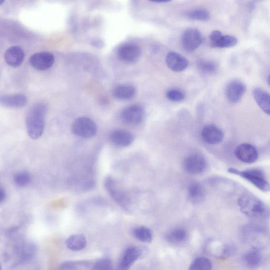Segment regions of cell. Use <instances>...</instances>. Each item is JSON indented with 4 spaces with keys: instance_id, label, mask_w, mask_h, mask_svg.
I'll return each instance as SVG.
<instances>
[{
    "instance_id": "obj_1",
    "label": "cell",
    "mask_w": 270,
    "mask_h": 270,
    "mask_svg": "<svg viewBox=\"0 0 270 270\" xmlns=\"http://www.w3.org/2000/svg\"><path fill=\"white\" fill-rule=\"evenodd\" d=\"M47 109L46 104L43 102L36 103L29 109L26 118V128L31 138L37 139L43 135Z\"/></svg>"
},
{
    "instance_id": "obj_2",
    "label": "cell",
    "mask_w": 270,
    "mask_h": 270,
    "mask_svg": "<svg viewBox=\"0 0 270 270\" xmlns=\"http://www.w3.org/2000/svg\"><path fill=\"white\" fill-rule=\"evenodd\" d=\"M241 212L250 218H263L268 214L263 202L258 198L250 194L241 196L238 200Z\"/></svg>"
},
{
    "instance_id": "obj_3",
    "label": "cell",
    "mask_w": 270,
    "mask_h": 270,
    "mask_svg": "<svg viewBox=\"0 0 270 270\" xmlns=\"http://www.w3.org/2000/svg\"><path fill=\"white\" fill-rule=\"evenodd\" d=\"M228 172L246 179L262 191H270V183L267 181L264 173L260 169H253L247 171H240L234 168H230L228 170Z\"/></svg>"
},
{
    "instance_id": "obj_4",
    "label": "cell",
    "mask_w": 270,
    "mask_h": 270,
    "mask_svg": "<svg viewBox=\"0 0 270 270\" xmlns=\"http://www.w3.org/2000/svg\"><path fill=\"white\" fill-rule=\"evenodd\" d=\"M71 131L73 134L77 137L90 139L96 135L97 127L92 119L81 117L74 121L71 126Z\"/></svg>"
},
{
    "instance_id": "obj_5",
    "label": "cell",
    "mask_w": 270,
    "mask_h": 270,
    "mask_svg": "<svg viewBox=\"0 0 270 270\" xmlns=\"http://www.w3.org/2000/svg\"><path fill=\"white\" fill-rule=\"evenodd\" d=\"M105 187L111 198L124 210L129 209L130 201L126 192L121 188L111 176H108L105 179Z\"/></svg>"
},
{
    "instance_id": "obj_6",
    "label": "cell",
    "mask_w": 270,
    "mask_h": 270,
    "mask_svg": "<svg viewBox=\"0 0 270 270\" xmlns=\"http://www.w3.org/2000/svg\"><path fill=\"white\" fill-rule=\"evenodd\" d=\"M145 118V110L139 105H133L125 108L121 113L122 121L128 125H138Z\"/></svg>"
},
{
    "instance_id": "obj_7",
    "label": "cell",
    "mask_w": 270,
    "mask_h": 270,
    "mask_svg": "<svg viewBox=\"0 0 270 270\" xmlns=\"http://www.w3.org/2000/svg\"><path fill=\"white\" fill-rule=\"evenodd\" d=\"M203 41L201 32L195 28L186 29L182 36V46L188 52H191L198 48L202 44Z\"/></svg>"
},
{
    "instance_id": "obj_8",
    "label": "cell",
    "mask_w": 270,
    "mask_h": 270,
    "mask_svg": "<svg viewBox=\"0 0 270 270\" xmlns=\"http://www.w3.org/2000/svg\"><path fill=\"white\" fill-rule=\"evenodd\" d=\"M140 47L135 44L126 43L122 45L117 51L119 58L126 63H134L141 56Z\"/></svg>"
},
{
    "instance_id": "obj_9",
    "label": "cell",
    "mask_w": 270,
    "mask_h": 270,
    "mask_svg": "<svg viewBox=\"0 0 270 270\" xmlns=\"http://www.w3.org/2000/svg\"><path fill=\"white\" fill-rule=\"evenodd\" d=\"M207 167V161L199 153L191 154L184 161V168L189 174L198 175L204 172Z\"/></svg>"
},
{
    "instance_id": "obj_10",
    "label": "cell",
    "mask_w": 270,
    "mask_h": 270,
    "mask_svg": "<svg viewBox=\"0 0 270 270\" xmlns=\"http://www.w3.org/2000/svg\"><path fill=\"white\" fill-rule=\"evenodd\" d=\"M55 57L48 52H41L33 54L29 59L31 66L34 69L44 71L50 69L54 65Z\"/></svg>"
},
{
    "instance_id": "obj_11",
    "label": "cell",
    "mask_w": 270,
    "mask_h": 270,
    "mask_svg": "<svg viewBox=\"0 0 270 270\" xmlns=\"http://www.w3.org/2000/svg\"><path fill=\"white\" fill-rule=\"evenodd\" d=\"M235 156L240 161L247 164L254 163L259 158L258 150L250 144L239 145L235 150Z\"/></svg>"
},
{
    "instance_id": "obj_12",
    "label": "cell",
    "mask_w": 270,
    "mask_h": 270,
    "mask_svg": "<svg viewBox=\"0 0 270 270\" xmlns=\"http://www.w3.org/2000/svg\"><path fill=\"white\" fill-rule=\"evenodd\" d=\"M202 137L205 142L210 145H217L222 142L224 139L223 131L214 125L205 126L201 133Z\"/></svg>"
},
{
    "instance_id": "obj_13",
    "label": "cell",
    "mask_w": 270,
    "mask_h": 270,
    "mask_svg": "<svg viewBox=\"0 0 270 270\" xmlns=\"http://www.w3.org/2000/svg\"><path fill=\"white\" fill-rule=\"evenodd\" d=\"M247 87L240 81L230 82L226 89V96L227 100L233 104H237L246 92Z\"/></svg>"
},
{
    "instance_id": "obj_14",
    "label": "cell",
    "mask_w": 270,
    "mask_h": 270,
    "mask_svg": "<svg viewBox=\"0 0 270 270\" xmlns=\"http://www.w3.org/2000/svg\"><path fill=\"white\" fill-rule=\"evenodd\" d=\"M141 254V251L138 248L132 247L128 248L123 253L115 270H129Z\"/></svg>"
},
{
    "instance_id": "obj_15",
    "label": "cell",
    "mask_w": 270,
    "mask_h": 270,
    "mask_svg": "<svg viewBox=\"0 0 270 270\" xmlns=\"http://www.w3.org/2000/svg\"><path fill=\"white\" fill-rule=\"evenodd\" d=\"M167 66L174 72H181L188 66V61L184 57L175 52H170L166 57Z\"/></svg>"
},
{
    "instance_id": "obj_16",
    "label": "cell",
    "mask_w": 270,
    "mask_h": 270,
    "mask_svg": "<svg viewBox=\"0 0 270 270\" xmlns=\"http://www.w3.org/2000/svg\"><path fill=\"white\" fill-rule=\"evenodd\" d=\"M24 58L23 49L18 46H12L7 50L5 59L8 65L17 67L21 65Z\"/></svg>"
},
{
    "instance_id": "obj_17",
    "label": "cell",
    "mask_w": 270,
    "mask_h": 270,
    "mask_svg": "<svg viewBox=\"0 0 270 270\" xmlns=\"http://www.w3.org/2000/svg\"><path fill=\"white\" fill-rule=\"evenodd\" d=\"M0 102L5 107L20 108L27 105L28 99L22 94L5 95L0 97Z\"/></svg>"
},
{
    "instance_id": "obj_18",
    "label": "cell",
    "mask_w": 270,
    "mask_h": 270,
    "mask_svg": "<svg viewBox=\"0 0 270 270\" xmlns=\"http://www.w3.org/2000/svg\"><path fill=\"white\" fill-rule=\"evenodd\" d=\"M110 139L113 145L120 147H126L132 144L134 137L130 132L118 130L111 133Z\"/></svg>"
},
{
    "instance_id": "obj_19",
    "label": "cell",
    "mask_w": 270,
    "mask_h": 270,
    "mask_svg": "<svg viewBox=\"0 0 270 270\" xmlns=\"http://www.w3.org/2000/svg\"><path fill=\"white\" fill-rule=\"evenodd\" d=\"M136 88L131 85L124 84L115 86L112 91V95L120 100H129L135 96Z\"/></svg>"
},
{
    "instance_id": "obj_20",
    "label": "cell",
    "mask_w": 270,
    "mask_h": 270,
    "mask_svg": "<svg viewBox=\"0 0 270 270\" xmlns=\"http://www.w3.org/2000/svg\"><path fill=\"white\" fill-rule=\"evenodd\" d=\"M257 104L267 114L270 115V94L262 89L257 88L253 92Z\"/></svg>"
},
{
    "instance_id": "obj_21",
    "label": "cell",
    "mask_w": 270,
    "mask_h": 270,
    "mask_svg": "<svg viewBox=\"0 0 270 270\" xmlns=\"http://www.w3.org/2000/svg\"><path fill=\"white\" fill-rule=\"evenodd\" d=\"M243 260L249 268L254 269L261 265L262 257L258 249L253 248L244 255Z\"/></svg>"
},
{
    "instance_id": "obj_22",
    "label": "cell",
    "mask_w": 270,
    "mask_h": 270,
    "mask_svg": "<svg viewBox=\"0 0 270 270\" xmlns=\"http://www.w3.org/2000/svg\"><path fill=\"white\" fill-rule=\"evenodd\" d=\"M66 245L71 251H80L86 248L87 241L83 235H73L67 239Z\"/></svg>"
},
{
    "instance_id": "obj_23",
    "label": "cell",
    "mask_w": 270,
    "mask_h": 270,
    "mask_svg": "<svg viewBox=\"0 0 270 270\" xmlns=\"http://www.w3.org/2000/svg\"><path fill=\"white\" fill-rule=\"evenodd\" d=\"M188 197L191 203H200L205 197V190L203 186L197 182L190 184L188 187Z\"/></svg>"
},
{
    "instance_id": "obj_24",
    "label": "cell",
    "mask_w": 270,
    "mask_h": 270,
    "mask_svg": "<svg viewBox=\"0 0 270 270\" xmlns=\"http://www.w3.org/2000/svg\"><path fill=\"white\" fill-rule=\"evenodd\" d=\"M186 230L182 228H174L167 233L165 238L167 241L173 244H177L183 242L186 238Z\"/></svg>"
},
{
    "instance_id": "obj_25",
    "label": "cell",
    "mask_w": 270,
    "mask_h": 270,
    "mask_svg": "<svg viewBox=\"0 0 270 270\" xmlns=\"http://www.w3.org/2000/svg\"><path fill=\"white\" fill-rule=\"evenodd\" d=\"M238 43L237 38L233 35H222L211 46L213 48H228L236 46Z\"/></svg>"
},
{
    "instance_id": "obj_26",
    "label": "cell",
    "mask_w": 270,
    "mask_h": 270,
    "mask_svg": "<svg viewBox=\"0 0 270 270\" xmlns=\"http://www.w3.org/2000/svg\"><path fill=\"white\" fill-rule=\"evenodd\" d=\"M134 237L139 241L149 243L152 240L151 230L145 226H139L135 228L133 231Z\"/></svg>"
},
{
    "instance_id": "obj_27",
    "label": "cell",
    "mask_w": 270,
    "mask_h": 270,
    "mask_svg": "<svg viewBox=\"0 0 270 270\" xmlns=\"http://www.w3.org/2000/svg\"><path fill=\"white\" fill-rule=\"evenodd\" d=\"M211 261L204 257H199L191 262L189 270H212Z\"/></svg>"
},
{
    "instance_id": "obj_28",
    "label": "cell",
    "mask_w": 270,
    "mask_h": 270,
    "mask_svg": "<svg viewBox=\"0 0 270 270\" xmlns=\"http://www.w3.org/2000/svg\"><path fill=\"white\" fill-rule=\"evenodd\" d=\"M186 16L191 20L207 21L210 18V14L207 10L198 9L188 12L186 14Z\"/></svg>"
},
{
    "instance_id": "obj_29",
    "label": "cell",
    "mask_w": 270,
    "mask_h": 270,
    "mask_svg": "<svg viewBox=\"0 0 270 270\" xmlns=\"http://www.w3.org/2000/svg\"><path fill=\"white\" fill-rule=\"evenodd\" d=\"M32 180L30 174L27 172H21L16 174L14 177L15 185L19 187L28 186Z\"/></svg>"
},
{
    "instance_id": "obj_30",
    "label": "cell",
    "mask_w": 270,
    "mask_h": 270,
    "mask_svg": "<svg viewBox=\"0 0 270 270\" xmlns=\"http://www.w3.org/2000/svg\"><path fill=\"white\" fill-rule=\"evenodd\" d=\"M198 68L205 73H213L216 71L217 66L214 61L209 60H200L198 62Z\"/></svg>"
},
{
    "instance_id": "obj_31",
    "label": "cell",
    "mask_w": 270,
    "mask_h": 270,
    "mask_svg": "<svg viewBox=\"0 0 270 270\" xmlns=\"http://www.w3.org/2000/svg\"><path fill=\"white\" fill-rule=\"evenodd\" d=\"M88 264L86 261H67L61 264L59 270H81Z\"/></svg>"
},
{
    "instance_id": "obj_32",
    "label": "cell",
    "mask_w": 270,
    "mask_h": 270,
    "mask_svg": "<svg viewBox=\"0 0 270 270\" xmlns=\"http://www.w3.org/2000/svg\"><path fill=\"white\" fill-rule=\"evenodd\" d=\"M111 261L107 258H101L97 260L90 270H112Z\"/></svg>"
},
{
    "instance_id": "obj_33",
    "label": "cell",
    "mask_w": 270,
    "mask_h": 270,
    "mask_svg": "<svg viewBox=\"0 0 270 270\" xmlns=\"http://www.w3.org/2000/svg\"><path fill=\"white\" fill-rule=\"evenodd\" d=\"M166 97L171 101L174 102H179L185 99V94L181 91L176 89H173L169 90L166 93Z\"/></svg>"
},
{
    "instance_id": "obj_34",
    "label": "cell",
    "mask_w": 270,
    "mask_h": 270,
    "mask_svg": "<svg viewBox=\"0 0 270 270\" xmlns=\"http://www.w3.org/2000/svg\"><path fill=\"white\" fill-rule=\"evenodd\" d=\"M223 34L220 31H213L209 36L211 44L215 42Z\"/></svg>"
},
{
    "instance_id": "obj_35",
    "label": "cell",
    "mask_w": 270,
    "mask_h": 270,
    "mask_svg": "<svg viewBox=\"0 0 270 270\" xmlns=\"http://www.w3.org/2000/svg\"><path fill=\"white\" fill-rule=\"evenodd\" d=\"M7 198V192L3 187L0 188V203L2 204L6 201Z\"/></svg>"
},
{
    "instance_id": "obj_36",
    "label": "cell",
    "mask_w": 270,
    "mask_h": 270,
    "mask_svg": "<svg viewBox=\"0 0 270 270\" xmlns=\"http://www.w3.org/2000/svg\"><path fill=\"white\" fill-rule=\"evenodd\" d=\"M267 83H268V84L269 85V86H270V74H269V75L268 76Z\"/></svg>"
}]
</instances>
